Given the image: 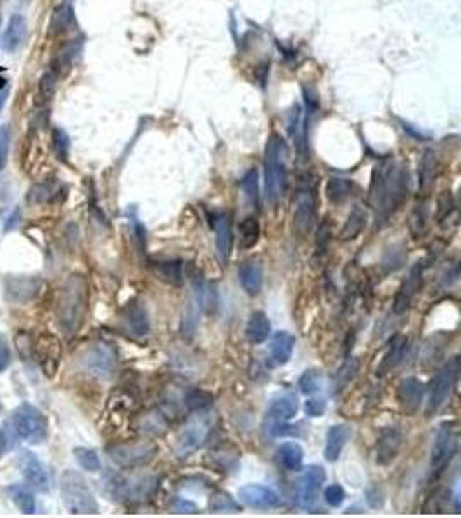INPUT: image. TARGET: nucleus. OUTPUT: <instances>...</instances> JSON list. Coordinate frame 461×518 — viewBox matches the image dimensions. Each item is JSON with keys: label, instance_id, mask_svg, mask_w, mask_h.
<instances>
[{"label": "nucleus", "instance_id": "1", "mask_svg": "<svg viewBox=\"0 0 461 518\" xmlns=\"http://www.w3.org/2000/svg\"><path fill=\"white\" fill-rule=\"evenodd\" d=\"M371 202L377 209V221H387L409 194V175L404 166L389 163L375 170L370 190Z\"/></svg>", "mask_w": 461, "mask_h": 518}, {"label": "nucleus", "instance_id": "2", "mask_svg": "<svg viewBox=\"0 0 461 518\" xmlns=\"http://www.w3.org/2000/svg\"><path fill=\"white\" fill-rule=\"evenodd\" d=\"M88 308V283L84 275H71L64 282L56 308L57 325L61 330L73 337L84 325Z\"/></svg>", "mask_w": 461, "mask_h": 518}, {"label": "nucleus", "instance_id": "3", "mask_svg": "<svg viewBox=\"0 0 461 518\" xmlns=\"http://www.w3.org/2000/svg\"><path fill=\"white\" fill-rule=\"evenodd\" d=\"M287 187V146L273 133L264 150V190L271 206H277Z\"/></svg>", "mask_w": 461, "mask_h": 518}, {"label": "nucleus", "instance_id": "4", "mask_svg": "<svg viewBox=\"0 0 461 518\" xmlns=\"http://www.w3.org/2000/svg\"><path fill=\"white\" fill-rule=\"evenodd\" d=\"M61 496L64 506L73 515L99 513V503L87 480L75 470H66L61 477Z\"/></svg>", "mask_w": 461, "mask_h": 518}, {"label": "nucleus", "instance_id": "5", "mask_svg": "<svg viewBox=\"0 0 461 518\" xmlns=\"http://www.w3.org/2000/svg\"><path fill=\"white\" fill-rule=\"evenodd\" d=\"M458 451V430L454 421H444L437 430L433 439L432 451H430V473L433 479L442 475L446 466H449L451 459Z\"/></svg>", "mask_w": 461, "mask_h": 518}, {"label": "nucleus", "instance_id": "6", "mask_svg": "<svg viewBox=\"0 0 461 518\" xmlns=\"http://www.w3.org/2000/svg\"><path fill=\"white\" fill-rule=\"evenodd\" d=\"M458 375H460V358H453L432 377L429 387V399H426L425 413L432 417L433 413L444 406V403L449 397L451 390L456 386Z\"/></svg>", "mask_w": 461, "mask_h": 518}, {"label": "nucleus", "instance_id": "7", "mask_svg": "<svg viewBox=\"0 0 461 518\" xmlns=\"http://www.w3.org/2000/svg\"><path fill=\"white\" fill-rule=\"evenodd\" d=\"M109 458L121 468L146 466L157 455V446L150 441H133L115 444L108 449Z\"/></svg>", "mask_w": 461, "mask_h": 518}, {"label": "nucleus", "instance_id": "8", "mask_svg": "<svg viewBox=\"0 0 461 518\" xmlns=\"http://www.w3.org/2000/svg\"><path fill=\"white\" fill-rule=\"evenodd\" d=\"M159 486V480L156 477H121L115 475L109 480V492L115 499L121 501H144L146 497L153 496L154 490Z\"/></svg>", "mask_w": 461, "mask_h": 518}, {"label": "nucleus", "instance_id": "9", "mask_svg": "<svg viewBox=\"0 0 461 518\" xmlns=\"http://www.w3.org/2000/svg\"><path fill=\"white\" fill-rule=\"evenodd\" d=\"M12 425H14L19 437L28 442H33V444L42 442L47 435L46 417L35 406H32V404H21L14 411Z\"/></svg>", "mask_w": 461, "mask_h": 518}, {"label": "nucleus", "instance_id": "10", "mask_svg": "<svg viewBox=\"0 0 461 518\" xmlns=\"http://www.w3.org/2000/svg\"><path fill=\"white\" fill-rule=\"evenodd\" d=\"M209 435V424L206 418H194V420L188 421L184 428L180 430V434L177 435V441H175V455L178 458H187L188 455L197 451L202 444L206 442Z\"/></svg>", "mask_w": 461, "mask_h": 518}, {"label": "nucleus", "instance_id": "11", "mask_svg": "<svg viewBox=\"0 0 461 518\" xmlns=\"http://www.w3.org/2000/svg\"><path fill=\"white\" fill-rule=\"evenodd\" d=\"M325 480L326 472L323 466L311 465L304 470L297 484V496H295V501L302 510H311L315 506Z\"/></svg>", "mask_w": 461, "mask_h": 518}, {"label": "nucleus", "instance_id": "12", "mask_svg": "<svg viewBox=\"0 0 461 518\" xmlns=\"http://www.w3.org/2000/svg\"><path fill=\"white\" fill-rule=\"evenodd\" d=\"M33 356L39 361L40 368L47 377L56 375L59 368L61 356H63V346L54 334H42L33 344Z\"/></svg>", "mask_w": 461, "mask_h": 518}, {"label": "nucleus", "instance_id": "13", "mask_svg": "<svg viewBox=\"0 0 461 518\" xmlns=\"http://www.w3.org/2000/svg\"><path fill=\"white\" fill-rule=\"evenodd\" d=\"M316 219V202L315 195L309 190H301L294 202V215H292V232L297 239H304L311 232Z\"/></svg>", "mask_w": 461, "mask_h": 518}, {"label": "nucleus", "instance_id": "14", "mask_svg": "<svg viewBox=\"0 0 461 518\" xmlns=\"http://www.w3.org/2000/svg\"><path fill=\"white\" fill-rule=\"evenodd\" d=\"M84 368L97 379H111L116 370V355L108 344H95L85 352Z\"/></svg>", "mask_w": 461, "mask_h": 518}, {"label": "nucleus", "instance_id": "15", "mask_svg": "<svg viewBox=\"0 0 461 518\" xmlns=\"http://www.w3.org/2000/svg\"><path fill=\"white\" fill-rule=\"evenodd\" d=\"M402 439H404V435L398 425H389V427L382 428L377 439V446H375V461L382 466L394 461L401 451Z\"/></svg>", "mask_w": 461, "mask_h": 518}, {"label": "nucleus", "instance_id": "16", "mask_svg": "<svg viewBox=\"0 0 461 518\" xmlns=\"http://www.w3.org/2000/svg\"><path fill=\"white\" fill-rule=\"evenodd\" d=\"M423 280V263L418 261L416 265L411 266L408 277L404 279V282L399 287L398 294L394 297V304H392V311L395 315H402L409 310L413 299H415L416 292H418L420 286H422Z\"/></svg>", "mask_w": 461, "mask_h": 518}, {"label": "nucleus", "instance_id": "17", "mask_svg": "<svg viewBox=\"0 0 461 518\" xmlns=\"http://www.w3.org/2000/svg\"><path fill=\"white\" fill-rule=\"evenodd\" d=\"M43 282L35 277H8L6 279V294L16 303L33 301L42 290Z\"/></svg>", "mask_w": 461, "mask_h": 518}, {"label": "nucleus", "instance_id": "18", "mask_svg": "<svg viewBox=\"0 0 461 518\" xmlns=\"http://www.w3.org/2000/svg\"><path fill=\"white\" fill-rule=\"evenodd\" d=\"M304 114H302V109L299 104L292 106V109L288 111L287 116V132L291 135L292 143H294V149L297 152V156L301 159L308 157V125H306Z\"/></svg>", "mask_w": 461, "mask_h": 518}, {"label": "nucleus", "instance_id": "19", "mask_svg": "<svg viewBox=\"0 0 461 518\" xmlns=\"http://www.w3.org/2000/svg\"><path fill=\"white\" fill-rule=\"evenodd\" d=\"M297 410L299 403L294 394H280V396L275 397L266 411V432L275 425L287 424L288 420H292L297 415Z\"/></svg>", "mask_w": 461, "mask_h": 518}, {"label": "nucleus", "instance_id": "20", "mask_svg": "<svg viewBox=\"0 0 461 518\" xmlns=\"http://www.w3.org/2000/svg\"><path fill=\"white\" fill-rule=\"evenodd\" d=\"M239 497L244 504L251 508H273L280 503V497L271 487L261 484H247L240 487Z\"/></svg>", "mask_w": 461, "mask_h": 518}, {"label": "nucleus", "instance_id": "21", "mask_svg": "<svg viewBox=\"0 0 461 518\" xmlns=\"http://www.w3.org/2000/svg\"><path fill=\"white\" fill-rule=\"evenodd\" d=\"M213 230H215L216 249H218L222 261L226 263L232 256L233 249V228H232V216L226 212H219L213 218Z\"/></svg>", "mask_w": 461, "mask_h": 518}, {"label": "nucleus", "instance_id": "22", "mask_svg": "<svg viewBox=\"0 0 461 518\" xmlns=\"http://www.w3.org/2000/svg\"><path fill=\"white\" fill-rule=\"evenodd\" d=\"M19 468H21V473L25 475V479L33 487H37L40 490L49 489V473H47L43 463L33 452H21V456H19Z\"/></svg>", "mask_w": 461, "mask_h": 518}, {"label": "nucleus", "instance_id": "23", "mask_svg": "<svg viewBox=\"0 0 461 518\" xmlns=\"http://www.w3.org/2000/svg\"><path fill=\"white\" fill-rule=\"evenodd\" d=\"M123 323H125V328L128 330V334L135 335V337H144V335H147L150 332V320L146 306H142L137 301H133V303H130L125 308Z\"/></svg>", "mask_w": 461, "mask_h": 518}, {"label": "nucleus", "instance_id": "24", "mask_svg": "<svg viewBox=\"0 0 461 518\" xmlns=\"http://www.w3.org/2000/svg\"><path fill=\"white\" fill-rule=\"evenodd\" d=\"M398 399L406 411L415 413L423 401V383L415 377H408L398 387Z\"/></svg>", "mask_w": 461, "mask_h": 518}, {"label": "nucleus", "instance_id": "25", "mask_svg": "<svg viewBox=\"0 0 461 518\" xmlns=\"http://www.w3.org/2000/svg\"><path fill=\"white\" fill-rule=\"evenodd\" d=\"M295 348V337L287 330H280L273 335L270 344L271 363L277 366L285 365L291 359Z\"/></svg>", "mask_w": 461, "mask_h": 518}, {"label": "nucleus", "instance_id": "26", "mask_svg": "<svg viewBox=\"0 0 461 518\" xmlns=\"http://www.w3.org/2000/svg\"><path fill=\"white\" fill-rule=\"evenodd\" d=\"M239 280L246 294L253 297L257 296L263 289V268L259 263L254 259L242 263V266L239 268Z\"/></svg>", "mask_w": 461, "mask_h": 518}, {"label": "nucleus", "instance_id": "27", "mask_svg": "<svg viewBox=\"0 0 461 518\" xmlns=\"http://www.w3.org/2000/svg\"><path fill=\"white\" fill-rule=\"evenodd\" d=\"M351 435L349 425H333L326 432V441H325V459L326 461L333 463L340 458L342 455V449L346 446L347 439Z\"/></svg>", "mask_w": 461, "mask_h": 518}, {"label": "nucleus", "instance_id": "28", "mask_svg": "<svg viewBox=\"0 0 461 518\" xmlns=\"http://www.w3.org/2000/svg\"><path fill=\"white\" fill-rule=\"evenodd\" d=\"M154 277L168 286H182L184 282V265L178 259H166V261H156L150 265Z\"/></svg>", "mask_w": 461, "mask_h": 518}, {"label": "nucleus", "instance_id": "29", "mask_svg": "<svg viewBox=\"0 0 461 518\" xmlns=\"http://www.w3.org/2000/svg\"><path fill=\"white\" fill-rule=\"evenodd\" d=\"M368 223V212L363 206H354L351 212L347 215L346 221H344L342 228L339 232V239L347 242V240H354L361 235Z\"/></svg>", "mask_w": 461, "mask_h": 518}, {"label": "nucleus", "instance_id": "30", "mask_svg": "<svg viewBox=\"0 0 461 518\" xmlns=\"http://www.w3.org/2000/svg\"><path fill=\"white\" fill-rule=\"evenodd\" d=\"M406 351H408V339L402 337V335H395L389 344L387 351H385L384 359L380 361V366L377 370L378 375H385L391 370H394L404 359Z\"/></svg>", "mask_w": 461, "mask_h": 518}, {"label": "nucleus", "instance_id": "31", "mask_svg": "<svg viewBox=\"0 0 461 518\" xmlns=\"http://www.w3.org/2000/svg\"><path fill=\"white\" fill-rule=\"evenodd\" d=\"M26 37V19L23 16L14 14L8 23L6 28L4 40H2V47L6 52H16L19 47L23 46Z\"/></svg>", "mask_w": 461, "mask_h": 518}, {"label": "nucleus", "instance_id": "32", "mask_svg": "<svg viewBox=\"0 0 461 518\" xmlns=\"http://www.w3.org/2000/svg\"><path fill=\"white\" fill-rule=\"evenodd\" d=\"M437 173V156L435 150L426 149L423 152L422 161H420L418 170V188L422 195H429L433 187V180H435Z\"/></svg>", "mask_w": 461, "mask_h": 518}, {"label": "nucleus", "instance_id": "33", "mask_svg": "<svg viewBox=\"0 0 461 518\" xmlns=\"http://www.w3.org/2000/svg\"><path fill=\"white\" fill-rule=\"evenodd\" d=\"M270 334L271 325L266 315H264L263 311H254V313H251L246 325L247 341H249L251 344H263V342L270 337Z\"/></svg>", "mask_w": 461, "mask_h": 518}, {"label": "nucleus", "instance_id": "34", "mask_svg": "<svg viewBox=\"0 0 461 518\" xmlns=\"http://www.w3.org/2000/svg\"><path fill=\"white\" fill-rule=\"evenodd\" d=\"M277 458L285 470L295 472V470H299L302 466V461H304V451H302V448L297 442L288 441L278 446Z\"/></svg>", "mask_w": 461, "mask_h": 518}, {"label": "nucleus", "instance_id": "35", "mask_svg": "<svg viewBox=\"0 0 461 518\" xmlns=\"http://www.w3.org/2000/svg\"><path fill=\"white\" fill-rule=\"evenodd\" d=\"M194 289H195V304L199 306V310H202L204 313L213 315L218 308V296H216V290L211 283L204 282L201 279L194 280Z\"/></svg>", "mask_w": 461, "mask_h": 518}, {"label": "nucleus", "instance_id": "36", "mask_svg": "<svg viewBox=\"0 0 461 518\" xmlns=\"http://www.w3.org/2000/svg\"><path fill=\"white\" fill-rule=\"evenodd\" d=\"M354 190V183L349 180V178H342V177H332L328 181H326L325 187V194L326 199H328L332 204H342L346 202L347 199L351 197Z\"/></svg>", "mask_w": 461, "mask_h": 518}, {"label": "nucleus", "instance_id": "37", "mask_svg": "<svg viewBox=\"0 0 461 518\" xmlns=\"http://www.w3.org/2000/svg\"><path fill=\"white\" fill-rule=\"evenodd\" d=\"M239 242L242 249H253L261 237V225L256 216H247L244 221H240L239 226Z\"/></svg>", "mask_w": 461, "mask_h": 518}, {"label": "nucleus", "instance_id": "38", "mask_svg": "<svg viewBox=\"0 0 461 518\" xmlns=\"http://www.w3.org/2000/svg\"><path fill=\"white\" fill-rule=\"evenodd\" d=\"M357 370H360V361L356 358H349L339 370L335 372L332 379V394H340L347 386L351 383V380L356 377Z\"/></svg>", "mask_w": 461, "mask_h": 518}, {"label": "nucleus", "instance_id": "39", "mask_svg": "<svg viewBox=\"0 0 461 518\" xmlns=\"http://www.w3.org/2000/svg\"><path fill=\"white\" fill-rule=\"evenodd\" d=\"M59 192V185L57 181H42V183L33 185L32 190H30L28 199L30 202H37V204H42V202L52 201L54 197Z\"/></svg>", "mask_w": 461, "mask_h": 518}, {"label": "nucleus", "instance_id": "40", "mask_svg": "<svg viewBox=\"0 0 461 518\" xmlns=\"http://www.w3.org/2000/svg\"><path fill=\"white\" fill-rule=\"evenodd\" d=\"M9 492H11V497L16 503V506H18L23 513H35V497H33V494L30 492L26 487L12 486L9 487Z\"/></svg>", "mask_w": 461, "mask_h": 518}, {"label": "nucleus", "instance_id": "41", "mask_svg": "<svg viewBox=\"0 0 461 518\" xmlns=\"http://www.w3.org/2000/svg\"><path fill=\"white\" fill-rule=\"evenodd\" d=\"M166 427H168V420L164 415L161 413H147L144 415L142 418H140V425L139 428L144 432V434H163V432H166Z\"/></svg>", "mask_w": 461, "mask_h": 518}, {"label": "nucleus", "instance_id": "42", "mask_svg": "<svg viewBox=\"0 0 461 518\" xmlns=\"http://www.w3.org/2000/svg\"><path fill=\"white\" fill-rule=\"evenodd\" d=\"M75 458H77L78 465L87 472H99L101 470V458L97 452L90 448H75Z\"/></svg>", "mask_w": 461, "mask_h": 518}, {"label": "nucleus", "instance_id": "43", "mask_svg": "<svg viewBox=\"0 0 461 518\" xmlns=\"http://www.w3.org/2000/svg\"><path fill=\"white\" fill-rule=\"evenodd\" d=\"M242 192L251 206L259 204V183H257V171L249 170L242 178Z\"/></svg>", "mask_w": 461, "mask_h": 518}, {"label": "nucleus", "instance_id": "44", "mask_svg": "<svg viewBox=\"0 0 461 518\" xmlns=\"http://www.w3.org/2000/svg\"><path fill=\"white\" fill-rule=\"evenodd\" d=\"M75 25V14L71 4H64L61 8H57V11L54 12V32L56 33H64L68 30H71L70 26Z\"/></svg>", "mask_w": 461, "mask_h": 518}, {"label": "nucleus", "instance_id": "45", "mask_svg": "<svg viewBox=\"0 0 461 518\" xmlns=\"http://www.w3.org/2000/svg\"><path fill=\"white\" fill-rule=\"evenodd\" d=\"M299 389H301L302 394H308V396L318 392L322 389V373L318 370H306L299 379Z\"/></svg>", "mask_w": 461, "mask_h": 518}, {"label": "nucleus", "instance_id": "46", "mask_svg": "<svg viewBox=\"0 0 461 518\" xmlns=\"http://www.w3.org/2000/svg\"><path fill=\"white\" fill-rule=\"evenodd\" d=\"M426 225H429V209L422 202L420 206H416L411 216V230L415 237H423V233L426 232Z\"/></svg>", "mask_w": 461, "mask_h": 518}, {"label": "nucleus", "instance_id": "47", "mask_svg": "<svg viewBox=\"0 0 461 518\" xmlns=\"http://www.w3.org/2000/svg\"><path fill=\"white\" fill-rule=\"evenodd\" d=\"M199 323V306L195 303H192L188 306V310L184 313V320H182V334L185 337H192L197 328Z\"/></svg>", "mask_w": 461, "mask_h": 518}, {"label": "nucleus", "instance_id": "48", "mask_svg": "<svg viewBox=\"0 0 461 518\" xmlns=\"http://www.w3.org/2000/svg\"><path fill=\"white\" fill-rule=\"evenodd\" d=\"M18 437L19 435H18V432H16L14 425L6 424L4 427L0 428V455L11 451V449L16 446Z\"/></svg>", "mask_w": 461, "mask_h": 518}, {"label": "nucleus", "instance_id": "49", "mask_svg": "<svg viewBox=\"0 0 461 518\" xmlns=\"http://www.w3.org/2000/svg\"><path fill=\"white\" fill-rule=\"evenodd\" d=\"M54 139V150H56V156L61 161L68 159V154H70V137L66 135V132L61 128H56L52 133Z\"/></svg>", "mask_w": 461, "mask_h": 518}, {"label": "nucleus", "instance_id": "50", "mask_svg": "<svg viewBox=\"0 0 461 518\" xmlns=\"http://www.w3.org/2000/svg\"><path fill=\"white\" fill-rule=\"evenodd\" d=\"M456 204H454V199L449 192H444L442 195L437 201V221L442 223L444 219H447L451 216V212L454 211Z\"/></svg>", "mask_w": 461, "mask_h": 518}, {"label": "nucleus", "instance_id": "51", "mask_svg": "<svg viewBox=\"0 0 461 518\" xmlns=\"http://www.w3.org/2000/svg\"><path fill=\"white\" fill-rule=\"evenodd\" d=\"M211 510L213 511H230V510H239V504L233 501V497L230 494L225 492H216L211 497Z\"/></svg>", "mask_w": 461, "mask_h": 518}, {"label": "nucleus", "instance_id": "52", "mask_svg": "<svg viewBox=\"0 0 461 518\" xmlns=\"http://www.w3.org/2000/svg\"><path fill=\"white\" fill-rule=\"evenodd\" d=\"M14 342H16V349H18L19 356H21V358L26 361V359L33 355V342H32V339H30V335L26 334L25 330H19L18 335H16Z\"/></svg>", "mask_w": 461, "mask_h": 518}, {"label": "nucleus", "instance_id": "53", "mask_svg": "<svg viewBox=\"0 0 461 518\" xmlns=\"http://www.w3.org/2000/svg\"><path fill=\"white\" fill-rule=\"evenodd\" d=\"M344 499H346V492H344L342 486H339V484H332V486H328L325 489V501L328 506L339 508L344 503Z\"/></svg>", "mask_w": 461, "mask_h": 518}, {"label": "nucleus", "instance_id": "54", "mask_svg": "<svg viewBox=\"0 0 461 518\" xmlns=\"http://www.w3.org/2000/svg\"><path fill=\"white\" fill-rule=\"evenodd\" d=\"M213 401V397L209 394L202 392V390H192L187 396V404L192 410H204L206 406H209Z\"/></svg>", "mask_w": 461, "mask_h": 518}, {"label": "nucleus", "instance_id": "55", "mask_svg": "<svg viewBox=\"0 0 461 518\" xmlns=\"http://www.w3.org/2000/svg\"><path fill=\"white\" fill-rule=\"evenodd\" d=\"M304 411L311 418L322 417L326 411V401L323 397H309L304 404Z\"/></svg>", "mask_w": 461, "mask_h": 518}, {"label": "nucleus", "instance_id": "56", "mask_svg": "<svg viewBox=\"0 0 461 518\" xmlns=\"http://www.w3.org/2000/svg\"><path fill=\"white\" fill-rule=\"evenodd\" d=\"M9 146H11V132H9V126H2L0 128V170L8 163Z\"/></svg>", "mask_w": 461, "mask_h": 518}, {"label": "nucleus", "instance_id": "57", "mask_svg": "<svg viewBox=\"0 0 461 518\" xmlns=\"http://www.w3.org/2000/svg\"><path fill=\"white\" fill-rule=\"evenodd\" d=\"M366 501L371 508H382V506H384V501H385L384 489H382L380 486H377V484H375V486H371L370 489L366 490Z\"/></svg>", "mask_w": 461, "mask_h": 518}, {"label": "nucleus", "instance_id": "58", "mask_svg": "<svg viewBox=\"0 0 461 518\" xmlns=\"http://www.w3.org/2000/svg\"><path fill=\"white\" fill-rule=\"evenodd\" d=\"M304 101H306V109H308V118L309 116H315L320 111V102L316 97V92L313 88L304 87Z\"/></svg>", "mask_w": 461, "mask_h": 518}, {"label": "nucleus", "instance_id": "59", "mask_svg": "<svg viewBox=\"0 0 461 518\" xmlns=\"http://www.w3.org/2000/svg\"><path fill=\"white\" fill-rule=\"evenodd\" d=\"M9 363H11V352H9V348H8V344H6V341L0 339V373L8 368Z\"/></svg>", "mask_w": 461, "mask_h": 518}, {"label": "nucleus", "instance_id": "60", "mask_svg": "<svg viewBox=\"0 0 461 518\" xmlns=\"http://www.w3.org/2000/svg\"><path fill=\"white\" fill-rule=\"evenodd\" d=\"M173 508L178 513H195V510H197V506H195L194 503H190V501L187 499H182V497H178V499L175 501Z\"/></svg>", "mask_w": 461, "mask_h": 518}, {"label": "nucleus", "instance_id": "61", "mask_svg": "<svg viewBox=\"0 0 461 518\" xmlns=\"http://www.w3.org/2000/svg\"><path fill=\"white\" fill-rule=\"evenodd\" d=\"M402 128H404L408 133H411V135L415 137L416 140H425V139H423V133L418 132V130H416V128H413V126L409 125V123H402Z\"/></svg>", "mask_w": 461, "mask_h": 518}, {"label": "nucleus", "instance_id": "62", "mask_svg": "<svg viewBox=\"0 0 461 518\" xmlns=\"http://www.w3.org/2000/svg\"><path fill=\"white\" fill-rule=\"evenodd\" d=\"M6 99H8V94H6V92H0V109L6 104Z\"/></svg>", "mask_w": 461, "mask_h": 518}]
</instances>
